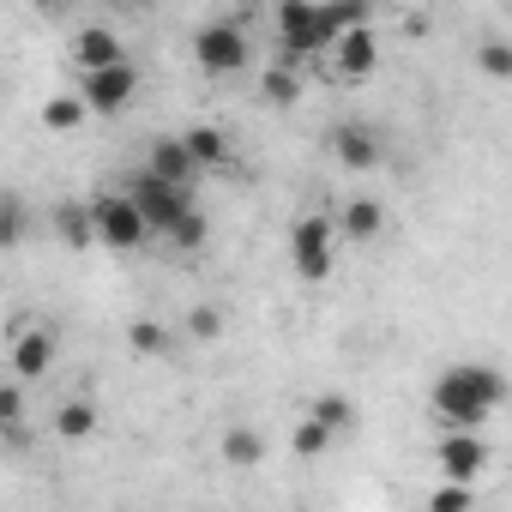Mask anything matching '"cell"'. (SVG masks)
Wrapping results in <instances>:
<instances>
[{
    "instance_id": "obj_19",
    "label": "cell",
    "mask_w": 512,
    "mask_h": 512,
    "mask_svg": "<svg viewBox=\"0 0 512 512\" xmlns=\"http://www.w3.org/2000/svg\"><path fill=\"white\" fill-rule=\"evenodd\" d=\"M55 434H61L67 446L91 440V434H97V404H91V398H67V404L55 410Z\"/></svg>"
},
{
    "instance_id": "obj_17",
    "label": "cell",
    "mask_w": 512,
    "mask_h": 512,
    "mask_svg": "<svg viewBox=\"0 0 512 512\" xmlns=\"http://www.w3.org/2000/svg\"><path fill=\"white\" fill-rule=\"evenodd\" d=\"M25 235H31V205L13 187H0V253L25 247Z\"/></svg>"
},
{
    "instance_id": "obj_2",
    "label": "cell",
    "mask_w": 512,
    "mask_h": 512,
    "mask_svg": "<svg viewBox=\"0 0 512 512\" xmlns=\"http://www.w3.org/2000/svg\"><path fill=\"white\" fill-rule=\"evenodd\" d=\"M193 61H199V73H211V79L241 73V67L253 61V43H247L241 19H205V25L193 31Z\"/></svg>"
},
{
    "instance_id": "obj_16",
    "label": "cell",
    "mask_w": 512,
    "mask_h": 512,
    "mask_svg": "<svg viewBox=\"0 0 512 512\" xmlns=\"http://www.w3.org/2000/svg\"><path fill=\"white\" fill-rule=\"evenodd\" d=\"M223 464L229 470H253V464H260L266 458V440H260V428H247V422H235V428H223Z\"/></svg>"
},
{
    "instance_id": "obj_5",
    "label": "cell",
    "mask_w": 512,
    "mask_h": 512,
    "mask_svg": "<svg viewBox=\"0 0 512 512\" xmlns=\"http://www.w3.org/2000/svg\"><path fill=\"white\" fill-rule=\"evenodd\" d=\"M73 97L85 103V115H121L139 97V67L121 61V67H103V73H79V91Z\"/></svg>"
},
{
    "instance_id": "obj_8",
    "label": "cell",
    "mask_w": 512,
    "mask_h": 512,
    "mask_svg": "<svg viewBox=\"0 0 512 512\" xmlns=\"http://www.w3.org/2000/svg\"><path fill=\"white\" fill-rule=\"evenodd\" d=\"M7 362H13V380H19V386L49 380V368H55V332H49V326H19Z\"/></svg>"
},
{
    "instance_id": "obj_7",
    "label": "cell",
    "mask_w": 512,
    "mask_h": 512,
    "mask_svg": "<svg viewBox=\"0 0 512 512\" xmlns=\"http://www.w3.org/2000/svg\"><path fill=\"white\" fill-rule=\"evenodd\" d=\"M434 464H440V482H458V488H470V482L488 470V440H482V434H440V446H434Z\"/></svg>"
},
{
    "instance_id": "obj_1",
    "label": "cell",
    "mask_w": 512,
    "mask_h": 512,
    "mask_svg": "<svg viewBox=\"0 0 512 512\" xmlns=\"http://www.w3.org/2000/svg\"><path fill=\"white\" fill-rule=\"evenodd\" d=\"M428 404L446 422V434H482V422L506 404V374L494 362H452L434 374Z\"/></svg>"
},
{
    "instance_id": "obj_12",
    "label": "cell",
    "mask_w": 512,
    "mask_h": 512,
    "mask_svg": "<svg viewBox=\"0 0 512 512\" xmlns=\"http://www.w3.org/2000/svg\"><path fill=\"white\" fill-rule=\"evenodd\" d=\"M332 235H338V241H362V247L380 241V235H386V205H380L374 193H350L344 211H338V223H332Z\"/></svg>"
},
{
    "instance_id": "obj_23",
    "label": "cell",
    "mask_w": 512,
    "mask_h": 512,
    "mask_svg": "<svg viewBox=\"0 0 512 512\" xmlns=\"http://www.w3.org/2000/svg\"><path fill=\"white\" fill-rule=\"evenodd\" d=\"M25 416H31L25 386H19V380H0V434H19V428H25Z\"/></svg>"
},
{
    "instance_id": "obj_15",
    "label": "cell",
    "mask_w": 512,
    "mask_h": 512,
    "mask_svg": "<svg viewBox=\"0 0 512 512\" xmlns=\"http://www.w3.org/2000/svg\"><path fill=\"white\" fill-rule=\"evenodd\" d=\"M181 151L193 157L199 175H205V169H223V163H229V133L211 127V121H205V127H187V133H181Z\"/></svg>"
},
{
    "instance_id": "obj_9",
    "label": "cell",
    "mask_w": 512,
    "mask_h": 512,
    "mask_svg": "<svg viewBox=\"0 0 512 512\" xmlns=\"http://www.w3.org/2000/svg\"><path fill=\"white\" fill-rule=\"evenodd\" d=\"M332 157H338L344 169H356V175L380 169V163H386L380 127H368V121H338V127H332Z\"/></svg>"
},
{
    "instance_id": "obj_20",
    "label": "cell",
    "mask_w": 512,
    "mask_h": 512,
    "mask_svg": "<svg viewBox=\"0 0 512 512\" xmlns=\"http://www.w3.org/2000/svg\"><path fill=\"white\" fill-rule=\"evenodd\" d=\"M163 241H169V247H181V253H199V247L211 241V217L193 205V211H181V217L163 229Z\"/></svg>"
},
{
    "instance_id": "obj_24",
    "label": "cell",
    "mask_w": 512,
    "mask_h": 512,
    "mask_svg": "<svg viewBox=\"0 0 512 512\" xmlns=\"http://www.w3.org/2000/svg\"><path fill=\"white\" fill-rule=\"evenodd\" d=\"M169 338H175V332H169L163 320H133V326H127L133 356H163V350H169Z\"/></svg>"
},
{
    "instance_id": "obj_6",
    "label": "cell",
    "mask_w": 512,
    "mask_h": 512,
    "mask_svg": "<svg viewBox=\"0 0 512 512\" xmlns=\"http://www.w3.org/2000/svg\"><path fill=\"white\" fill-rule=\"evenodd\" d=\"M121 193L133 199V211L145 217V229H151V235H163V229H169V223H175L181 211H193V205H199L193 193H175V187H163V181H151L145 169H133Z\"/></svg>"
},
{
    "instance_id": "obj_25",
    "label": "cell",
    "mask_w": 512,
    "mask_h": 512,
    "mask_svg": "<svg viewBox=\"0 0 512 512\" xmlns=\"http://www.w3.org/2000/svg\"><path fill=\"white\" fill-rule=\"evenodd\" d=\"M476 506V488H458V482H434L428 494V512H470Z\"/></svg>"
},
{
    "instance_id": "obj_18",
    "label": "cell",
    "mask_w": 512,
    "mask_h": 512,
    "mask_svg": "<svg viewBox=\"0 0 512 512\" xmlns=\"http://www.w3.org/2000/svg\"><path fill=\"white\" fill-rule=\"evenodd\" d=\"M308 422H314V428H326V434L338 440V434H350V422H356V404H350L344 392H320V398L308 404Z\"/></svg>"
},
{
    "instance_id": "obj_4",
    "label": "cell",
    "mask_w": 512,
    "mask_h": 512,
    "mask_svg": "<svg viewBox=\"0 0 512 512\" xmlns=\"http://www.w3.org/2000/svg\"><path fill=\"white\" fill-rule=\"evenodd\" d=\"M91 235H97V247H115V253H133V247H145V241H151L145 217L133 211V199H127L121 187L91 199Z\"/></svg>"
},
{
    "instance_id": "obj_21",
    "label": "cell",
    "mask_w": 512,
    "mask_h": 512,
    "mask_svg": "<svg viewBox=\"0 0 512 512\" xmlns=\"http://www.w3.org/2000/svg\"><path fill=\"white\" fill-rule=\"evenodd\" d=\"M85 121H91V115H85V103H79L73 91H61V97L43 103V127H49V133H79Z\"/></svg>"
},
{
    "instance_id": "obj_11",
    "label": "cell",
    "mask_w": 512,
    "mask_h": 512,
    "mask_svg": "<svg viewBox=\"0 0 512 512\" xmlns=\"http://www.w3.org/2000/svg\"><path fill=\"white\" fill-rule=\"evenodd\" d=\"M326 55L338 61V79H350V85H362V79L380 67V43H374L368 19H362V25H350V31H338V43H332Z\"/></svg>"
},
{
    "instance_id": "obj_10",
    "label": "cell",
    "mask_w": 512,
    "mask_h": 512,
    "mask_svg": "<svg viewBox=\"0 0 512 512\" xmlns=\"http://www.w3.org/2000/svg\"><path fill=\"white\" fill-rule=\"evenodd\" d=\"M145 175L163 181V187H175V193H193L199 169H193V157L181 151V133H157V139H151V151H145Z\"/></svg>"
},
{
    "instance_id": "obj_22",
    "label": "cell",
    "mask_w": 512,
    "mask_h": 512,
    "mask_svg": "<svg viewBox=\"0 0 512 512\" xmlns=\"http://www.w3.org/2000/svg\"><path fill=\"white\" fill-rule=\"evenodd\" d=\"M260 91H266V103L290 109V103L302 97V73H296V67H284V61H272V67H266V79H260Z\"/></svg>"
},
{
    "instance_id": "obj_13",
    "label": "cell",
    "mask_w": 512,
    "mask_h": 512,
    "mask_svg": "<svg viewBox=\"0 0 512 512\" xmlns=\"http://www.w3.org/2000/svg\"><path fill=\"white\" fill-rule=\"evenodd\" d=\"M121 61H127V43L109 25H85L73 37V67L79 73H103V67H121Z\"/></svg>"
},
{
    "instance_id": "obj_26",
    "label": "cell",
    "mask_w": 512,
    "mask_h": 512,
    "mask_svg": "<svg viewBox=\"0 0 512 512\" xmlns=\"http://www.w3.org/2000/svg\"><path fill=\"white\" fill-rule=\"evenodd\" d=\"M476 61H482V73H488V79H512V49H506L500 37H488Z\"/></svg>"
},
{
    "instance_id": "obj_28",
    "label": "cell",
    "mask_w": 512,
    "mask_h": 512,
    "mask_svg": "<svg viewBox=\"0 0 512 512\" xmlns=\"http://www.w3.org/2000/svg\"><path fill=\"white\" fill-rule=\"evenodd\" d=\"M187 338H199V344L223 338V314H217V308H193V314H187Z\"/></svg>"
},
{
    "instance_id": "obj_27",
    "label": "cell",
    "mask_w": 512,
    "mask_h": 512,
    "mask_svg": "<svg viewBox=\"0 0 512 512\" xmlns=\"http://www.w3.org/2000/svg\"><path fill=\"white\" fill-rule=\"evenodd\" d=\"M290 446H296L302 458H320V452L332 446V434H326V428H314V422L302 416V422H296V434H290Z\"/></svg>"
},
{
    "instance_id": "obj_3",
    "label": "cell",
    "mask_w": 512,
    "mask_h": 512,
    "mask_svg": "<svg viewBox=\"0 0 512 512\" xmlns=\"http://www.w3.org/2000/svg\"><path fill=\"white\" fill-rule=\"evenodd\" d=\"M290 266H296V278H302V284H326V278H332V266H338V235H332V217H320V211L296 217V229H290Z\"/></svg>"
},
{
    "instance_id": "obj_14",
    "label": "cell",
    "mask_w": 512,
    "mask_h": 512,
    "mask_svg": "<svg viewBox=\"0 0 512 512\" xmlns=\"http://www.w3.org/2000/svg\"><path fill=\"white\" fill-rule=\"evenodd\" d=\"M49 223H55V241H61V247H73V253L97 247V235H91V205H85V199H61V205L49 211Z\"/></svg>"
}]
</instances>
